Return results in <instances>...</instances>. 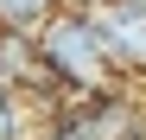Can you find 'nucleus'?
Wrapping results in <instances>:
<instances>
[{
	"label": "nucleus",
	"instance_id": "1",
	"mask_svg": "<svg viewBox=\"0 0 146 140\" xmlns=\"http://www.w3.org/2000/svg\"><path fill=\"white\" fill-rule=\"evenodd\" d=\"M38 51L57 70V83H76L89 96L108 89V77H114V57H108V38H102V19L95 13H57L38 32Z\"/></svg>",
	"mask_w": 146,
	"mask_h": 140
},
{
	"label": "nucleus",
	"instance_id": "3",
	"mask_svg": "<svg viewBox=\"0 0 146 140\" xmlns=\"http://www.w3.org/2000/svg\"><path fill=\"white\" fill-rule=\"evenodd\" d=\"M38 140H108V134L95 127V121H83V115H76V121H57L51 134H38Z\"/></svg>",
	"mask_w": 146,
	"mask_h": 140
},
{
	"label": "nucleus",
	"instance_id": "2",
	"mask_svg": "<svg viewBox=\"0 0 146 140\" xmlns=\"http://www.w3.org/2000/svg\"><path fill=\"white\" fill-rule=\"evenodd\" d=\"M51 19H57V0H0V32H32Z\"/></svg>",
	"mask_w": 146,
	"mask_h": 140
},
{
	"label": "nucleus",
	"instance_id": "4",
	"mask_svg": "<svg viewBox=\"0 0 146 140\" xmlns=\"http://www.w3.org/2000/svg\"><path fill=\"white\" fill-rule=\"evenodd\" d=\"M19 134V108H13V96L0 89V140H13Z\"/></svg>",
	"mask_w": 146,
	"mask_h": 140
}]
</instances>
